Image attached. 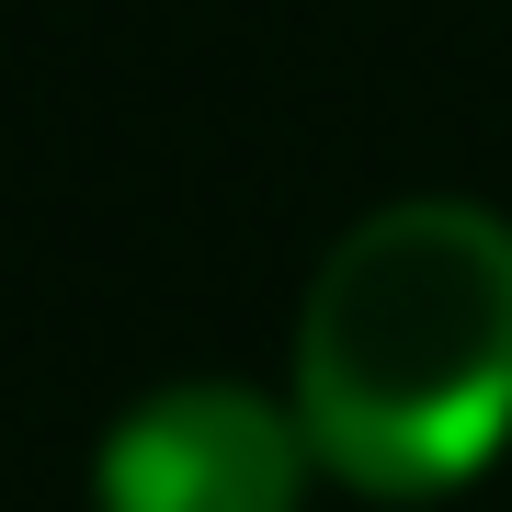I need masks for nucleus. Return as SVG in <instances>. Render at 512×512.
<instances>
[{"instance_id":"1","label":"nucleus","mask_w":512,"mask_h":512,"mask_svg":"<svg viewBox=\"0 0 512 512\" xmlns=\"http://www.w3.org/2000/svg\"><path fill=\"white\" fill-rule=\"evenodd\" d=\"M296 433L376 501H433L512 444V217L399 194L296 308Z\"/></svg>"},{"instance_id":"2","label":"nucleus","mask_w":512,"mask_h":512,"mask_svg":"<svg viewBox=\"0 0 512 512\" xmlns=\"http://www.w3.org/2000/svg\"><path fill=\"white\" fill-rule=\"evenodd\" d=\"M92 490H103V512H296V490H308V433L262 387L194 376V387L137 399L103 433Z\"/></svg>"}]
</instances>
